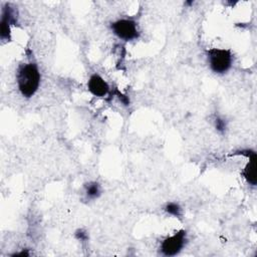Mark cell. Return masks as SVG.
I'll return each mask as SVG.
<instances>
[{"instance_id": "277c9868", "label": "cell", "mask_w": 257, "mask_h": 257, "mask_svg": "<svg viewBox=\"0 0 257 257\" xmlns=\"http://www.w3.org/2000/svg\"><path fill=\"white\" fill-rule=\"evenodd\" d=\"M187 242V233L185 230H180L174 235L165 238L160 245V252L164 256H175L179 254Z\"/></svg>"}, {"instance_id": "8fae6325", "label": "cell", "mask_w": 257, "mask_h": 257, "mask_svg": "<svg viewBox=\"0 0 257 257\" xmlns=\"http://www.w3.org/2000/svg\"><path fill=\"white\" fill-rule=\"evenodd\" d=\"M75 237H76V239H78L80 241H86L88 239L87 233L84 230H82V229H78L75 232Z\"/></svg>"}, {"instance_id": "30bf717a", "label": "cell", "mask_w": 257, "mask_h": 257, "mask_svg": "<svg viewBox=\"0 0 257 257\" xmlns=\"http://www.w3.org/2000/svg\"><path fill=\"white\" fill-rule=\"evenodd\" d=\"M214 123H215V128H216L219 133H221V134H224V133H225V131H226V128H227V122H226V120H225L223 117L217 116V117L215 118Z\"/></svg>"}, {"instance_id": "3957f363", "label": "cell", "mask_w": 257, "mask_h": 257, "mask_svg": "<svg viewBox=\"0 0 257 257\" xmlns=\"http://www.w3.org/2000/svg\"><path fill=\"white\" fill-rule=\"evenodd\" d=\"M110 29L115 36L124 41H131L140 36L138 24L132 19H118L110 24Z\"/></svg>"}, {"instance_id": "6da1fadb", "label": "cell", "mask_w": 257, "mask_h": 257, "mask_svg": "<svg viewBox=\"0 0 257 257\" xmlns=\"http://www.w3.org/2000/svg\"><path fill=\"white\" fill-rule=\"evenodd\" d=\"M41 74L35 63H23L16 72V82L22 96L29 98L33 96L39 88Z\"/></svg>"}, {"instance_id": "5b68a950", "label": "cell", "mask_w": 257, "mask_h": 257, "mask_svg": "<svg viewBox=\"0 0 257 257\" xmlns=\"http://www.w3.org/2000/svg\"><path fill=\"white\" fill-rule=\"evenodd\" d=\"M234 155H242L248 158V163L242 171V176L246 182L251 186H256V153L253 150H241L234 153Z\"/></svg>"}, {"instance_id": "ba28073f", "label": "cell", "mask_w": 257, "mask_h": 257, "mask_svg": "<svg viewBox=\"0 0 257 257\" xmlns=\"http://www.w3.org/2000/svg\"><path fill=\"white\" fill-rule=\"evenodd\" d=\"M84 193L85 198L87 200H95L101 194V189L98 183L96 182H89L84 186Z\"/></svg>"}, {"instance_id": "7a4b0ae2", "label": "cell", "mask_w": 257, "mask_h": 257, "mask_svg": "<svg viewBox=\"0 0 257 257\" xmlns=\"http://www.w3.org/2000/svg\"><path fill=\"white\" fill-rule=\"evenodd\" d=\"M207 60L213 72L224 74L232 67L233 55L228 49L211 48L207 51Z\"/></svg>"}, {"instance_id": "9c48e42d", "label": "cell", "mask_w": 257, "mask_h": 257, "mask_svg": "<svg viewBox=\"0 0 257 257\" xmlns=\"http://www.w3.org/2000/svg\"><path fill=\"white\" fill-rule=\"evenodd\" d=\"M165 211L174 216V217H181L182 216V208L180 207L179 204L174 203V202H170L167 203V205L165 206Z\"/></svg>"}, {"instance_id": "52a82bcc", "label": "cell", "mask_w": 257, "mask_h": 257, "mask_svg": "<svg viewBox=\"0 0 257 257\" xmlns=\"http://www.w3.org/2000/svg\"><path fill=\"white\" fill-rule=\"evenodd\" d=\"M13 11L9 5H6L2 9V17H1V38L9 39L10 37V25L14 23Z\"/></svg>"}, {"instance_id": "8992f818", "label": "cell", "mask_w": 257, "mask_h": 257, "mask_svg": "<svg viewBox=\"0 0 257 257\" xmlns=\"http://www.w3.org/2000/svg\"><path fill=\"white\" fill-rule=\"evenodd\" d=\"M87 87L90 93L97 97H103L109 91V86L107 82L97 73H93L92 75H90L87 81Z\"/></svg>"}]
</instances>
